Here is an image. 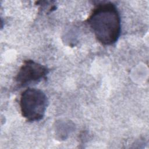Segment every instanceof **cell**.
Returning <instances> with one entry per match:
<instances>
[{
    "label": "cell",
    "instance_id": "obj_1",
    "mask_svg": "<svg viewBox=\"0 0 149 149\" xmlns=\"http://www.w3.org/2000/svg\"><path fill=\"white\" fill-rule=\"evenodd\" d=\"M86 22L101 44L111 45L118 40L121 31L120 17L113 2L97 4Z\"/></svg>",
    "mask_w": 149,
    "mask_h": 149
},
{
    "label": "cell",
    "instance_id": "obj_2",
    "mask_svg": "<svg viewBox=\"0 0 149 149\" xmlns=\"http://www.w3.org/2000/svg\"><path fill=\"white\" fill-rule=\"evenodd\" d=\"M48 104L47 97L42 91L28 88L22 92L20 98L22 115L28 122L39 121L44 118Z\"/></svg>",
    "mask_w": 149,
    "mask_h": 149
},
{
    "label": "cell",
    "instance_id": "obj_3",
    "mask_svg": "<svg viewBox=\"0 0 149 149\" xmlns=\"http://www.w3.org/2000/svg\"><path fill=\"white\" fill-rule=\"evenodd\" d=\"M48 73L49 69L45 66L33 60H25L15 80L19 86H25L31 82H38L42 79H46Z\"/></svg>",
    "mask_w": 149,
    "mask_h": 149
}]
</instances>
